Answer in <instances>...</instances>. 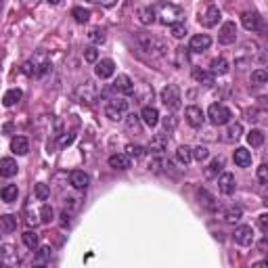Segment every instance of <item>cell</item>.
Here are the masks:
<instances>
[{"label": "cell", "mask_w": 268, "mask_h": 268, "mask_svg": "<svg viewBox=\"0 0 268 268\" xmlns=\"http://www.w3.org/2000/svg\"><path fill=\"white\" fill-rule=\"evenodd\" d=\"M228 67H231V65H228V61H226V59H222V57H218V59H214V61L210 63V72L216 76H222V74H226L228 72Z\"/></svg>", "instance_id": "obj_34"}, {"label": "cell", "mask_w": 268, "mask_h": 268, "mask_svg": "<svg viewBox=\"0 0 268 268\" xmlns=\"http://www.w3.org/2000/svg\"><path fill=\"white\" fill-rule=\"evenodd\" d=\"M207 157H210V151H207V147H195L193 149V160H197V162H205Z\"/></svg>", "instance_id": "obj_46"}, {"label": "cell", "mask_w": 268, "mask_h": 268, "mask_svg": "<svg viewBox=\"0 0 268 268\" xmlns=\"http://www.w3.org/2000/svg\"><path fill=\"white\" fill-rule=\"evenodd\" d=\"M94 74H96V78H101V80H109V78L115 74V63L111 59H101V61L94 63Z\"/></svg>", "instance_id": "obj_14"}, {"label": "cell", "mask_w": 268, "mask_h": 268, "mask_svg": "<svg viewBox=\"0 0 268 268\" xmlns=\"http://www.w3.org/2000/svg\"><path fill=\"white\" fill-rule=\"evenodd\" d=\"M241 216H243V210H241V207H228L222 218H224L226 222H239V220H241Z\"/></svg>", "instance_id": "obj_42"}, {"label": "cell", "mask_w": 268, "mask_h": 268, "mask_svg": "<svg viewBox=\"0 0 268 268\" xmlns=\"http://www.w3.org/2000/svg\"><path fill=\"white\" fill-rule=\"evenodd\" d=\"M51 247H48V245H42L40 247V250H38V254H36V258H34V264H38V266H40V264H46V262H51Z\"/></svg>", "instance_id": "obj_38"}, {"label": "cell", "mask_w": 268, "mask_h": 268, "mask_svg": "<svg viewBox=\"0 0 268 268\" xmlns=\"http://www.w3.org/2000/svg\"><path fill=\"white\" fill-rule=\"evenodd\" d=\"M176 160H178V164H182V166L191 164V160H193V149L188 147V145H180V147L176 149Z\"/></svg>", "instance_id": "obj_29"}, {"label": "cell", "mask_w": 268, "mask_h": 268, "mask_svg": "<svg viewBox=\"0 0 268 268\" xmlns=\"http://www.w3.org/2000/svg\"><path fill=\"white\" fill-rule=\"evenodd\" d=\"M153 6H155L157 23L172 25L176 21H184V11L174 2H160V4H153Z\"/></svg>", "instance_id": "obj_2"}, {"label": "cell", "mask_w": 268, "mask_h": 268, "mask_svg": "<svg viewBox=\"0 0 268 268\" xmlns=\"http://www.w3.org/2000/svg\"><path fill=\"white\" fill-rule=\"evenodd\" d=\"M21 96H23V92L19 90V88H11V90H6V92H4V96H2V105H4V107H13V105H17L19 101H21Z\"/></svg>", "instance_id": "obj_28"}, {"label": "cell", "mask_w": 268, "mask_h": 268, "mask_svg": "<svg viewBox=\"0 0 268 268\" xmlns=\"http://www.w3.org/2000/svg\"><path fill=\"white\" fill-rule=\"evenodd\" d=\"M258 180H260L262 184L268 182V166L266 164H262L260 168H258Z\"/></svg>", "instance_id": "obj_48"}, {"label": "cell", "mask_w": 268, "mask_h": 268, "mask_svg": "<svg viewBox=\"0 0 268 268\" xmlns=\"http://www.w3.org/2000/svg\"><path fill=\"white\" fill-rule=\"evenodd\" d=\"M222 168H224V160L222 157H216V160H212L210 164H207V168H205V178H218V174L222 172Z\"/></svg>", "instance_id": "obj_26"}, {"label": "cell", "mask_w": 268, "mask_h": 268, "mask_svg": "<svg viewBox=\"0 0 268 268\" xmlns=\"http://www.w3.org/2000/svg\"><path fill=\"white\" fill-rule=\"evenodd\" d=\"M138 19H141L143 25H153L157 21L155 17V6H143L141 11H138Z\"/></svg>", "instance_id": "obj_27"}, {"label": "cell", "mask_w": 268, "mask_h": 268, "mask_svg": "<svg viewBox=\"0 0 268 268\" xmlns=\"http://www.w3.org/2000/svg\"><path fill=\"white\" fill-rule=\"evenodd\" d=\"M258 222H260L262 233H268V214H262V216H260V220H258Z\"/></svg>", "instance_id": "obj_52"}, {"label": "cell", "mask_w": 268, "mask_h": 268, "mask_svg": "<svg viewBox=\"0 0 268 268\" xmlns=\"http://www.w3.org/2000/svg\"><path fill=\"white\" fill-rule=\"evenodd\" d=\"M55 220V210L48 203L42 205V210H40V222L42 224H51Z\"/></svg>", "instance_id": "obj_45"}, {"label": "cell", "mask_w": 268, "mask_h": 268, "mask_svg": "<svg viewBox=\"0 0 268 268\" xmlns=\"http://www.w3.org/2000/svg\"><path fill=\"white\" fill-rule=\"evenodd\" d=\"M268 82V72L266 69H256L252 72V84L254 86H264Z\"/></svg>", "instance_id": "obj_41"}, {"label": "cell", "mask_w": 268, "mask_h": 268, "mask_svg": "<svg viewBox=\"0 0 268 268\" xmlns=\"http://www.w3.org/2000/svg\"><path fill=\"white\" fill-rule=\"evenodd\" d=\"M126 120V130L130 134H141V115H134L130 113L128 117H124Z\"/></svg>", "instance_id": "obj_30"}, {"label": "cell", "mask_w": 268, "mask_h": 268, "mask_svg": "<svg viewBox=\"0 0 268 268\" xmlns=\"http://www.w3.org/2000/svg\"><path fill=\"white\" fill-rule=\"evenodd\" d=\"M23 74L29 78H42L48 69H51V61H48L46 53H36L32 59H27L23 63Z\"/></svg>", "instance_id": "obj_3"}, {"label": "cell", "mask_w": 268, "mask_h": 268, "mask_svg": "<svg viewBox=\"0 0 268 268\" xmlns=\"http://www.w3.org/2000/svg\"><path fill=\"white\" fill-rule=\"evenodd\" d=\"M199 23L203 27H216L218 21H220V8H218L216 4H205L203 11H199Z\"/></svg>", "instance_id": "obj_8"}, {"label": "cell", "mask_w": 268, "mask_h": 268, "mask_svg": "<svg viewBox=\"0 0 268 268\" xmlns=\"http://www.w3.org/2000/svg\"><path fill=\"white\" fill-rule=\"evenodd\" d=\"M199 197H201V199H205L203 203H205L207 207H212V210H214V197H212L210 193H207V191H201V193H199Z\"/></svg>", "instance_id": "obj_50"}, {"label": "cell", "mask_w": 268, "mask_h": 268, "mask_svg": "<svg viewBox=\"0 0 268 268\" xmlns=\"http://www.w3.org/2000/svg\"><path fill=\"white\" fill-rule=\"evenodd\" d=\"M247 143H250L252 147H262L264 145V132L260 130V128H254V130H250V134H247Z\"/></svg>", "instance_id": "obj_37"}, {"label": "cell", "mask_w": 268, "mask_h": 268, "mask_svg": "<svg viewBox=\"0 0 268 268\" xmlns=\"http://www.w3.org/2000/svg\"><path fill=\"white\" fill-rule=\"evenodd\" d=\"M260 252H262V254L266 252V237H264V239L260 241Z\"/></svg>", "instance_id": "obj_53"}, {"label": "cell", "mask_w": 268, "mask_h": 268, "mask_svg": "<svg viewBox=\"0 0 268 268\" xmlns=\"http://www.w3.org/2000/svg\"><path fill=\"white\" fill-rule=\"evenodd\" d=\"M84 59L88 63H96L98 61V51H96V46H88L86 51H84Z\"/></svg>", "instance_id": "obj_47"}, {"label": "cell", "mask_w": 268, "mask_h": 268, "mask_svg": "<svg viewBox=\"0 0 268 268\" xmlns=\"http://www.w3.org/2000/svg\"><path fill=\"white\" fill-rule=\"evenodd\" d=\"M218 188H220V193H224V195H233L237 188L235 176L231 172H222L220 178H218Z\"/></svg>", "instance_id": "obj_16"}, {"label": "cell", "mask_w": 268, "mask_h": 268, "mask_svg": "<svg viewBox=\"0 0 268 268\" xmlns=\"http://www.w3.org/2000/svg\"><path fill=\"white\" fill-rule=\"evenodd\" d=\"M193 80L199 82V84H203V86H212V84H214V74L207 72V69L195 67V69H193Z\"/></svg>", "instance_id": "obj_24"}, {"label": "cell", "mask_w": 268, "mask_h": 268, "mask_svg": "<svg viewBox=\"0 0 268 268\" xmlns=\"http://www.w3.org/2000/svg\"><path fill=\"white\" fill-rule=\"evenodd\" d=\"M235 40H237V25L233 21L222 23L220 32H218V42L220 44H235Z\"/></svg>", "instance_id": "obj_12"}, {"label": "cell", "mask_w": 268, "mask_h": 268, "mask_svg": "<svg viewBox=\"0 0 268 268\" xmlns=\"http://www.w3.org/2000/svg\"><path fill=\"white\" fill-rule=\"evenodd\" d=\"M233 239H235L237 245L250 247V245L254 243V228H252V226H247V224L237 226V228H235V233H233Z\"/></svg>", "instance_id": "obj_9"}, {"label": "cell", "mask_w": 268, "mask_h": 268, "mask_svg": "<svg viewBox=\"0 0 268 268\" xmlns=\"http://www.w3.org/2000/svg\"><path fill=\"white\" fill-rule=\"evenodd\" d=\"M170 34L176 38V40H182V38L186 36V25H184V21L172 23V25H170Z\"/></svg>", "instance_id": "obj_43"}, {"label": "cell", "mask_w": 268, "mask_h": 268, "mask_svg": "<svg viewBox=\"0 0 268 268\" xmlns=\"http://www.w3.org/2000/svg\"><path fill=\"white\" fill-rule=\"evenodd\" d=\"M233 160H235V164L239 166V168H247V166H252V153L247 151V149L239 147V149H235Z\"/></svg>", "instance_id": "obj_25"}, {"label": "cell", "mask_w": 268, "mask_h": 268, "mask_svg": "<svg viewBox=\"0 0 268 268\" xmlns=\"http://www.w3.org/2000/svg\"><path fill=\"white\" fill-rule=\"evenodd\" d=\"M17 170H19V166L13 157H2L0 160V176L2 178H13L17 174Z\"/></svg>", "instance_id": "obj_19"}, {"label": "cell", "mask_w": 268, "mask_h": 268, "mask_svg": "<svg viewBox=\"0 0 268 268\" xmlns=\"http://www.w3.org/2000/svg\"><path fill=\"white\" fill-rule=\"evenodd\" d=\"M17 228V218L11 216V214H4L0 216V231L2 233H13Z\"/></svg>", "instance_id": "obj_31"}, {"label": "cell", "mask_w": 268, "mask_h": 268, "mask_svg": "<svg viewBox=\"0 0 268 268\" xmlns=\"http://www.w3.org/2000/svg\"><path fill=\"white\" fill-rule=\"evenodd\" d=\"M160 96H162V103H164L166 109H170V111L180 109V88H178L176 84H168Z\"/></svg>", "instance_id": "obj_7"}, {"label": "cell", "mask_w": 268, "mask_h": 268, "mask_svg": "<svg viewBox=\"0 0 268 268\" xmlns=\"http://www.w3.org/2000/svg\"><path fill=\"white\" fill-rule=\"evenodd\" d=\"M98 94H101V90H98L92 80H86V82H82L80 86L76 88V98L80 103H84V105H92L98 98Z\"/></svg>", "instance_id": "obj_5"}, {"label": "cell", "mask_w": 268, "mask_h": 268, "mask_svg": "<svg viewBox=\"0 0 268 268\" xmlns=\"http://www.w3.org/2000/svg\"><path fill=\"white\" fill-rule=\"evenodd\" d=\"M69 184H72L74 188H78V191H84V188L90 184V176L82 170H74L72 174H69Z\"/></svg>", "instance_id": "obj_18"}, {"label": "cell", "mask_w": 268, "mask_h": 268, "mask_svg": "<svg viewBox=\"0 0 268 268\" xmlns=\"http://www.w3.org/2000/svg\"><path fill=\"white\" fill-rule=\"evenodd\" d=\"M48 2H51V4H59V2H61V0H48Z\"/></svg>", "instance_id": "obj_54"}, {"label": "cell", "mask_w": 268, "mask_h": 268, "mask_svg": "<svg viewBox=\"0 0 268 268\" xmlns=\"http://www.w3.org/2000/svg\"><path fill=\"white\" fill-rule=\"evenodd\" d=\"M141 120H143L145 126L155 128L157 124H160V111H157L153 105H145L143 111H141Z\"/></svg>", "instance_id": "obj_17"}, {"label": "cell", "mask_w": 268, "mask_h": 268, "mask_svg": "<svg viewBox=\"0 0 268 268\" xmlns=\"http://www.w3.org/2000/svg\"><path fill=\"white\" fill-rule=\"evenodd\" d=\"M126 155L130 157V160H143V157L147 155V149L143 145H126Z\"/></svg>", "instance_id": "obj_33"}, {"label": "cell", "mask_w": 268, "mask_h": 268, "mask_svg": "<svg viewBox=\"0 0 268 268\" xmlns=\"http://www.w3.org/2000/svg\"><path fill=\"white\" fill-rule=\"evenodd\" d=\"M184 117H186V122L191 124L193 128H201L203 122H205V115L201 111V107H197V105H188L184 109Z\"/></svg>", "instance_id": "obj_13"}, {"label": "cell", "mask_w": 268, "mask_h": 268, "mask_svg": "<svg viewBox=\"0 0 268 268\" xmlns=\"http://www.w3.org/2000/svg\"><path fill=\"white\" fill-rule=\"evenodd\" d=\"M0 256H2V264H17V254L13 250V245H2L0 247Z\"/></svg>", "instance_id": "obj_35"}, {"label": "cell", "mask_w": 268, "mask_h": 268, "mask_svg": "<svg viewBox=\"0 0 268 268\" xmlns=\"http://www.w3.org/2000/svg\"><path fill=\"white\" fill-rule=\"evenodd\" d=\"M88 2L101 4V6H113V4H117V0H88Z\"/></svg>", "instance_id": "obj_51"}, {"label": "cell", "mask_w": 268, "mask_h": 268, "mask_svg": "<svg viewBox=\"0 0 268 268\" xmlns=\"http://www.w3.org/2000/svg\"><path fill=\"white\" fill-rule=\"evenodd\" d=\"M21 239H23L25 247H29V250H38V245H40V237H38L34 231H25L21 235Z\"/></svg>", "instance_id": "obj_36"}, {"label": "cell", "mask_w": 268, "mask_h": 268, "mask_svg": "<svg viewBox=\"0 0 268 268\" xmlns=\"http://www.w3.org/2000/svg\"><path fill=\"white\" fill-rule=\"evenodd\" d=\"M207 117H210V122L214 126H224V124L231 122L233 113H231V109H228L226 105L214 103V105H210V109H207Z\"/></svg>", "instance_id": "obj_6"}, {"label": "cell", "mask_w": 268, "mask_h": 268, "mask_svg": "<svg viewBox=\"0 0 268 268\" xmlns=\"http://www.w3.org/2000/svg\"><path fill=\"white\" fill-rule=\"evenodd\" d=\"M113 90L117 92V94H134V90H136V86H134V82L130 80V76H126V74H120L113 80Z\"/></svg>", "instance_id": "obj_11"}, {"label": "cell", "mask_w": 268, "mask_h": 268, "mask_svg": "<svg viewBox=\"0 0 268 268\" xmlns=\"http://www.w3.org/2000/svg\"><path fill=\"white\" fill-rule=\"evenodd\" d=\"M0 195H2V201L13 203V201H17V197H19V188H17V184H6V186H2Z\"/></svg>", "instance_id": "obj_32"}, {"label": "cell", "mask_w": 268, "mask_h": 268, "mask_svg": "<svg viewBox=\"0 0 268 268\" xmlns=\"http://www.w3.org/2000/svg\"><path fill=\"white\" fill-rule=\"evenodd\" d=\"M88 38H90V42H92L94 46L103 44V42L107 40V36H105V29H101V27H92V29H90V34H88Z\"/></svg>", "instance_id": "obj_40"}, {"label": "cell", "mask_w": 268, "mask_h": 268, "mask_svg": "<svg viewBox=\"0 0 268 268\" xmlns=\"http://www.w3.org/2000/svg\"><path fill=\"white\" fill-rule=\"evenodd\" d=\"M168 143H170L168 134H155V136L151 138V143H149V149H151L155 155H162L166 149H168Z\"/></svg>", "instance_id": "obj_20"}, {"label": "cell", "mask_w": 268, "mask_h": 268, "mask_svg": "<svg viewBox=\"0 0 268 268\" xmlns=\"http://www.w3.org/2000/svg\"><path fill=\"white\" fill-rule=\"evenodd\" d=\"M136 42L138 46H141V51L147 53V55H151L155 59H160V57H166L168 55V44L166 40H162V38H157L153 34H145V32H138L136 34Z\"/></svg>", "instance_id": "obj_1"}, {"label": "cell", "mask_w": 268, "mask_h": 268, "mask_svg": "<svg viewBox=\"0 0 268 268\" xmlns=\"http://www.w3.org/2000/svg\"><path fill=\"white\" fill-rule=\"evenodd\" d=\"M210 46H212V38L207 34H195L191 38V42H188V48H191L193 53H203Z\"/></svg>", "instance_id": "obj_15"}, {"label": "cell", "mask_w": 268, "mask_h": 268, "mask_svg": "<svg viewBox=\"0 0 268 268\" xmlns=\"http://www.w3.org/2000/svg\"><path fill=\"white\" fill-rule=\"evenodd\" d=\"M109 166L115 168V170H128V168H130V157L126 153H115L109 157Z\"/></svg>", "instance_id": "obj_21"}, {"label": "cell", "mask_w": 268, "mask_h": 268, "mask_svg": "<svg viewBox=\"0 0 268 268\" xmlns=\"http://www.w3.org/2000/svg\"><path fill=\"white\" fill-rule=\"evenodd\" d=\"M243 136V126L241 124H231L226 128V132H224V143H237L239 138Z\"/></svg>", "instance_id": "obj_23"}, {"label": "cell", "mask_w": 268, "mask_h": 268, "mask_svg": "<svg viewBox=\"0 0 268 268\" xmlns=\"http://www.w3.org/2000/svg\"><path fill=\"white\" fill-rule=\"evenodd\" d=\"M72 15L78 23H88V19H90V11H88V8H82V6H76L72 11Z\"/></svg>", "instance_id": "obj_44"}, {"label": "cell", "mask_w": 268, "mask_h": 268, "mask_svg": "<svg viewBox=\"0 0 268 268\" xmlns=\"http://www.w3.org/2000/svg\"><path fill=\"white\" fill-rule=\"evenodd\" d=\"M34 195H36L38 201H46L48 197H51V186L44 184V182H38L36 188H34Z\"/></svg>", "instance_id": "obj_39"}, {"label": "cell", "mask_w": 268, "mask_h": 268, "mask_svg": "<svg viewBox=\"0 0 268 268\" xmlns=\"http://www.w3.org/2000/svg\"><path fill=\"white\" fill-rule=\"evenodd\" d=\"M164 128H166V130H174V128H176V115H168L164 120Z\"/></svg>", "instance_id": "obj_49"}, {"label": "cell", "mask_w": 268, "mask_h": 268, "mask_svg": "<svg viewBox=\"0 0 268 268\" xmlns=\"http://www.w3.org/2000/svg\"><path fill=\"white\" fill-rule=\"evenodd\" d=\"M11 151L15 155H27L29 151V141L25 136H15L13 141H11Z\"/></svg>", "instance_id": "obj_22"}, {"label": "cell", "mask_w": 268, "mask_h": 268, "mask_svg": "<svg viewBox=\"0 0 268 268\" xmlns=\"http://www.w3.org/2000/svg\"><path fill=\"white\" fill-rule=\"evenodd\" d=\"M128 107H130V105H128L126 98L113 96V98H109V103L105 105V115L109 117V120H113V122L124 120L126 113H128Z\"/></svg>", "instance_id": "obj_4"}, {"label": "cell", "mask_w": 268, "mask_h": 268, "mask_svg": "<svg viewBox=\"0 0 268 268\" xmlns=\"http://www.w3.org/2000/svg\"><path fill=\"white\" fill-rule=\"evenodd\" d=\"M241 23L247 32H260L262 29V17L258 11H245L241 15Z\"/></svg>", "instance_id": "obj_10"}]
</instances>
